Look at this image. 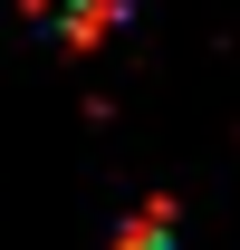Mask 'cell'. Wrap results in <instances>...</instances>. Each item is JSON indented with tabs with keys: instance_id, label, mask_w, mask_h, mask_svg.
<instances>
[{
	"instance_id": "6da1fadb",
	"label": "cell",
	"mask_w": 240,
	"mask_h": 250,
	"mask_svg": "<svg viewBox=\"0 0 240 250\" xmlns=\"http://www.w3.org/2000/svg\"><path fill=\"white\" fill-rule=\"evenodd\" d=\"M116 250H173V241H163V212H144V221H135V231H125Z\"/></svg>"
}]
</instances>
